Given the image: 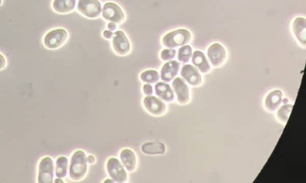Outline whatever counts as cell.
Returning a JSON list of instances; mask_svg holds the SVG:
<instances>
[{
  "instance_id": "6",
  "label": "cell",
  "mask_w": 306,
  "mask_h": 183,
  "mask_svg": "<svg viewBox=\"0 0 306 183\" xmlns=\"http://www.w3.org/2000/svg\"><path fill=\"white\" fill-rule=\"evenodd\" d=\"M112 45L114 52L117 55L127 56L131 52V42L124 31H117L114 33Z\"/></svg>"
},
{
  "instance_id": "32",
  "label": "cell",
  "mask_w": 306,
  "mask_h": 183,
  "mask_svg": "<svg viewBox=\"0 0 306 183\" xmlns=\"http://www.w3.org/2000/svg\"><path fill=\"white\" fill-rule=\"evenodd\" d=\"M104 183H113V180H105Z\"/></svg>"
},
{
  "instance_id": "10",
  "label": "cell",
  "mask_w": 306,
  "mask_h": 183,
  "mask_svg": "<svg viewBox=\"0 0 306 183\" xmlns=\"http://www.w3.org/2000/svg\"><path fill=\"white\" fill-rule=\"evenodd\" d=\"M208 56L214 67H219L225 59V48L219 43L211 45L208 50Z\"/></svg>"
},
{
  "instance_id": "27",
  "label": "cell",
  "mask_w": 306,
  "mask_h": 183,
  "mask_svg": "<svg viewBox=\"0 0 306 183\" xmlns=\"http://www.w3.org/2000/svg\"><path fill=\"white\" fill-rule=\"evenodd\" d=\"M7 61L4 56L0 53V71L4 70L6 67Z\"/></svg>"
},
{
  "instance_id": "16",
  "label": "cell",
  "mask_w": 306,
  "mask_h": 183,
  "mask_svg": "<svg viewBox=\"0 0 306 183\" xmlns=\"http://www.w3.org/2000/svg\"><path fill=\"white\" fill-rule=\"evenodd\" d=\"M156 95L167 102H172L174 99V94L170 85L165 82H158L155 86Z\"/></svg>"
},
{
  "instance_id": "18",
  "label": "cell",
  "mask_w": 306,
  "mask_h": 183,
  "mask_svg": "<svg viewBox=\"0 0 306 183\" xmlns=\"http://www.w3.org/2000/svg\"><path fill=\"white\" fill-rule=\"evenodd\" d=\"M193 64L203 73L210 72L211 67L206 59L204 54L200 51H194L192 57Z\"/></svg>"
},
{
  "instance_id": "14",
  "label": "cell",
  "mask_w": 306,
  "mask_h": 183,
  "mask_svg": "<svg viewBox=\"0 0 306 183\" xmlns=\"http://www.w3.org/2000/svg\"><path fill=\"white\" fill-rule=\"evenodd\" d=\"M180 64L175 61H169L164 65L161 70V76L163 81L170 82L178 74Z\"/></svg>"
},
{
  "instance_id": "11",
  "label": "cell",
  "mask_w": 306,
  "mask_h": 183,
  "mask_svg": "<svg viewBox=\"0 0 306 183\" xmlns=\"http://www.w3.org/2000/svg\"><path fill=\"white\" fill-rule=\"evenodd\" d=\"M76 5L77 0H53L51 7L56 13L67 15L73 12Z\"/></svg>"
},
{
  "instance_id": "19",
  "label": "cell",
  "mask_w": 306,
  "mask_h": 183,
  "mask_svg": "<svg viewBox=\"0 0 306 183\" xmlns=\"http://www.w3.org/2000/svg\"><path fill=\"white\" fill-rule=\"evenodd\" d=\"M282 101V93L281 91H273L266 99L265 107L270 111L276 110Z\"/></svg>"
},
{
  "instance_id": "3",
  "label": "cell",
  "mask_w": 306,
  "mask_h": 183,
  "mask_svg": "<svg viewBox=\"0 0 306 183\" xmlns=\"http://www.w3.org/2000/svg\"><path fill=\"white\" fill-rule=\"evenodd\" d=\"M191 38L189 31L180 29L172 31L163 37L162 44L166 47L174 48L184 46L190 41Z\"/></svg>"
},
{
  "instance_id": "23",
  "label": "cell",
  "mask_w": 306,
  "mask_h": 183,
  "mask_svg": "<svg viewBox=\"0 0 306 183\" xmlns=\"http://www.w3.org/2000/svg\"><path fill=\"white\" fill-rule=\"evenodd\" d=\"M192 55V48L190 45H185L179 48L178 54V61L180 62L187 63L189 62Z\"/></svg>"
},
{
  "instance_id": "21",
  "label": "cell",
  "mask_w": 306,
  "mask_h": 183,
  "mask_svg": "<svg viewBox=\"0 0 306 183\" xmlns=\"http://www.w3.org/2000/svg\"><path fill=\"white\" fill-rule=\"evenodd\" d=\"M68 167V159L64 156L59 157L56 162L55 174L57 178H65L67 175Z\"/></svg>"
},
{
  "instance_id": "22",
  "label": "cell",
  "mask_w": 306,
  "mask_h": 183,
  "mask_svg": "<svg viewBox=\"0 0 306 183\" xmlns=\"http://www.w3.org/2000/svg\"><path fill=\"white\" fill-rule=\"evenodd\" d=\"M141 79L143 82L148 84H154L159 81L160 75L156 71L148 70L141 73Z\"/></svg>"
},
{
  "instance_id": "2",
  "label": "cell",
  "mask_w": 306,
  "mask_h": 183,
  "mask_svg": "<svg viewBox=\"0 0 306 183\" xmlns=\"http://www.w3.org/2000/svg\"><path fill=\"white\" fill-rule=\"evenodd\" d=\"M69 34L63 28H56L50 31L44 37V47L49 50H56L61 48L67 42Z\"/></svg>"
},
{
  "instance_id": "26",
  "label": "cell",
  "mask_w": 306,
  "mask_h": 183,
  "mask_svg": "<svg viewBox=\"0 0 306 183\" xmlns=\"http://www.w3.org/2000/svg\"><path fill=\"white\" fill-rule=\"evenodd\" d=\"M144 93L147 96H151L153 94V87L149 84H145L143 87Z\"/></svg>"
},
{
  "instance_id": "29",
  "label": "cell",
  "mask_w": 306,
  "mask_h": 183,
  "mask_svg": "<svg viewBox=\"0 0 306 183\" xmlns=\"http://www.w3.org/2000/svg\"><path fill=\"white\" fill-rule=\"evenodd\" d=\"M107 28L108 30L111 31V32H114L117 30V25L115 23L109 22L107 25Z\"/></svg>"
},
{
  "instance_id": "12",
  "label": "cell",
  "mask_w": 306,
  "mask_h": 183,
  "mask_svg": "<svg viewBox=\"0 0 306 183\" xmlns=\"http://www.w3.org/2000/svg\"><path fill=\"white\" fill-rule=\"evenodd\" d=\"M179 104H185L189 101V89L187 84L181 78H176L173 82Z\"/></svg>"
},
{
  "instance_id": "24",
  "label": "cell",
  "mask_w": 306,
  "mask_h": 183,
  "mask_svg": "<svg viewBox=\"0 0 306 183\" xmlns=\"http://www.w3.org/2000/svg\"><path fill=\"white\" fill-rule=\"evenodd\" d=\"M293 108V105H285L284 107H282L277 111V116H278L279 119L283 122H287Z\"/></svg>"
},
{
  "instance_id": "30",
  "label": "cell",
  "mask_w": 306,
  "mask_h": 183,
  "mask_svg": "<svg viewBox=\"0 0 306 183\" xmlns=\"http://www.w3.org/2000/svg\"><path fill=\"white\" fill-rule=\"evenodd\" d=\"M87 162L89 163L90 164H93V163L95 161V157L91 155L88 156L87 158Z\"/></svg>"
},
{
  "instance_id": "4",
  "label": "cell",
  "mask_w": 306,
  "mask_h": 183,
  "mask_svg": "<svg viewBox=\"0 0 306 183\" xmlns=\"http://www.w3.org/2000/svg\"><path fill=\"white\" fill-rule=\"evenodd\" d=\"M77 9L85 18L95 19L101 16L102 6L99 0H79Z\"/></svg>"
},
{
  "instance_id": "17",
  "label": "cell",
  "mask_w": 306,
  "mask_h": 183,
  "mask_svg": "<svg viewBox=\"0 0 306 183\" xmlns=\"http://www.w3.org/2000/svg\"><path fill=\"white\" fill-rule=\"evenodd\" d=\"M121 159L124 167L129 172H133L136 165V158L133 151L125 149L121 153Z\"/></svg>"
},
{
  "instance_id": "5",
  "label": "cell",
  "mask_w": 306,
  "mask_h": 183,
  "mask_svg": "<svg viewBox=\"0 0 306 183\" xmlns=\"http://www.w3.org/2000/svg\"><path fill=\"white\" fill-rule=\"evenodd\" d=\"M102 16L105 21L122 25L126 21L124 11L114 2H108L104 4L102 11Z\"/></svg>"
},
{
  "instance_id": "15",
  "label": "cell",
  "mask_w": 306,
  "mask_h": 183,
  "mask_svg": "<svg viewBox=\"0 0 306 183\" xmlns=\"http://www.w3.org/2000/svg\"><path fill=\"white\" fill-rule=\"evenodd\" d=\"M294 35L300 43L306 45V21L305 18H297L293 22Z\"/></svg>"
},
{
  "instance_id": "20",
  "label": "cell",
  "mask_w": 306,
  "mask_h": 183,
  "mask_svg": "<svg viewBox=\"0 0 306 183\" xmlns=\"http://www.w3.org/2000/svg\"><path fill=\"white\" fill-rule=\"evenodd\" d=\"M143 152L147 154H163L166 150L165 145L162 143H147L142 145Z\"/></svg>"
},
{
  "instance_id": "13",
  "label": "cell",
  "mask_w": 306,
  "mask_h": 183,
  "mask_svg": "<svg viewBox=\"0 0 306 183\" xmlns=\"http://www.w3.org/2000/svg\"><path fill=\"white\" fill-rule=\"evenodd\" d=\"M181 74L183 78L193 86H197L202 82V77L198 70L192 65L184 66L182 68Z\"/></svg>"
},
{
  "instance_id": "1",
  "label": "cell",
  "mask_w": 306,
  "mask_h": 183,
  "mask_svg": "<svg viewBox=\"0 0 306 183\" xmlns=\"http://www.w3.org/2000/svg\"><path fill=\"white\" fill-rule=\"evenodd\" d=\"M87 171V160L84 151L79 150L74 153L71 160L70 176L73 181H79L84 178Z\"/></svg>"
},
{
  "instance_id": "8",
  "label": "cell",
  "mask_w": 306,
  "mask_h": 183,
  "mask_svg": "<svg viewBox=\"0 0 306 183\" xmlns=\"http://www.w3.org/2000/svg\"><path fill=\"white\" fill-rule=\"evenodd\" d=\"M55 166L50 157H45L40 162L39 167L38 183H51L53 181Z\"/></svg>"
},
{
  "instance_id": "28",
  "label": "cell",
  "mask_w": 306,
  "mask_h": 183,
  "mask_svg": "<svg viewBox=\"0 0 306 183\" xmlns=\"http://www.w3.org/2000/svg\"><path fill=\"white\" fill-rule=\"evenodd\" d=\"M113 36L114 33L109 30H105L104 32H103V37H104V38L106 39L113 38Z\"/></svg>"
},
{
  "instance_id": "9",
  "label": "cell",
  "mask_w": 306,
  "mask_h": 183,
  "mask_svg": "<svg viewBox=\"0 0 306 183\" xmlns=\"http://www.w3.org/2000/svg\"><path fill=\"white\" fill-rule=\"evenodd\" d=\"M144 105L147 110L153 115H162L167 110L164 103L154 96L146 97L144 100Z\"/></svg>"
},
{
  "instance_id": "31",
  "label": "cell",
  "mask_w": 306,
  "mask_h": 183,
  "mask_svg": "<svg viewBox=\"0 0 306 183\" xmlns=\"http://www.w3.org/2000/svg\"><path fill=\"white\" fill-rule=\"evenodd\" d=\"M55 183H64V181L62 180V179L58 178L55 180Z\"/></svg>"
},
{
  "instance_id": "25",
  "label": "cell",
  "mask_w": 306,
  "mask_h": 183,
  "mask_svg": "<svg viewBox=\"0 0 306 183\" xmlns=\"http://www.w3.org/2000/svg\"><path fill=\"white\" fill-rule=\"evenodd\" d=\"M176 51L174 48H166L162 50L161 54V58L162 61H171V60L175 58Z\"/></svg>"
},
{
  "instance_id": "7",
  "label": "cell",
  "mask_w": 306,
  "mask_h": 183,
  "mask_svg": "<svg viewBox=\"0 0 306 183\" xmlns=\"http://www.w3.org/2000/svg\"><path fill=\"white\" fill-rule=\"evenodd\" d=\"M108 174L113 182L116 183H125L128 180V174L124 166L116 158H111L108 160L107 165Z\"/></svg>"
},
{
  "instance_id": "33",
  "label": "cell",
  "mask_w": 306,
  "mask_h": 183,
  "mask_svg": "<svg viewBox=\"0 0 306 183\" xmlns=\"http://www.w3.org/2000/svg\"><path fill=\"white\" fill-rule=\"evenodd\" d=\"M2 4V0H0V6H1Z\"/></svg>"
}]
</instances>
